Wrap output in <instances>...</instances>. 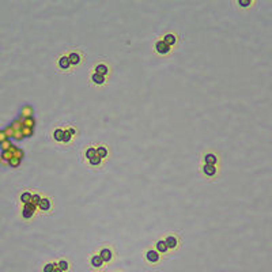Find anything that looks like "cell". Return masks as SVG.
I'll use <instances>...</instances> for the list:
<instances>
[{"label":"cell","mask_w":272,"mask_h":272,"mask_svg":"<svg viewBox=\"0 0 272 272\" xmlns=\"http://www.w3.org/2000/svg\"><path fill=\"white\" fill-rule=\"evenodd\" d=\"M63 136H64V131H63V129H60V128L54 129V132H53V138H54V140L63 141Z\"/></svg>","instance_id":"2e32d148"},{"label":"cell","mask_w":272,"mask_h":272,"mask_svg":"<svg viewBox=\"0 0 272 272\" xmlns=\"http://www.w3.org/2000/svg\"><path fill=\"white\" fill-rule=\"evenodd\" d=\"M71 138H72V135L70 133V131H68V129H65V131H64V136H63V141H64V143H68V141H71Z\"/></svg>","instance_id":"1f68e13d"},{"label":"cell","mask_w":272,"mask_h":272,"mask_svg":"<svg viewBox=\"0 0 272 272\" xmlns=\"http://www.w3.org/2000/svg\"><path fill=\"white\" fill-rule=\"evenodd\" d=\"M91 80H93L95 84H103L105 83V76L101 74H97V72H94L93 75H91Z\"/></svg>","instance_id":"8fae6325"},{"label":"cell","mask_w":272,"mask_h":272,"mask_svg":"<svg viewBox=\"0 0 272 272\" xmlns=\"http://www.w3.org/2000/svg\"><path fill=\"white\" fill-rule=\"evenodd\" d=\"M33 114V109L30 105H25L22 108V110H21V117L22 119H29V117H32Z\"/></svg>","instance_id":"52a82bcc"},{"label":"cell","mask_w":272,"mask_h":272,"mask_svg":"<svg viewBox=\"0 0 272 272\" xmlns=\"http://www.w3.org/2000/svg\"><path fill=\"white\" fill-rule=\"evenodd\" d=\"M22 121H23V127H27V128H32V129H33V127H34V124H35V121H34V119H33V117H29V119H23Z\"/></svg>","instance_id":"ffe728a7"},{"label":"cell","mask_w":272,"mask_h":272,"mask_svg":"<svg viewBox=\"0 0 272 272\" xmlns=\"http://www.w3.org/2000/svg\"><path fill=\"white\" fill-rule=\"evenodd\" d=\"M53 272H63V271H61V269H60V268H59V267H57V265H56V268H54V269H53Z\"/></svg>","instance_id":"74e56055"},{"label":"cell","mask_w":272,"mask_h":272,"mask_svg":"<svg viewBox=\"0 0 272 272\" xmlns=\"http://www.w3.org/2000/svg\"><path fill=\"white\" fill-rule=\"evenodd\" d=\"M6 139H8V138L6 136V132H4L3 129H1V131H0V143H1V141H4Z\"/></svg>","instance_id":"e575fe53"},{"label":"cell","mask_w":272,"mask_h":272,"mask_svg":"<svg viewBox=\"0 0 272 272\" xmlns=\"http://www.w3.org/2000/svg\"><path fill=\"white\" fill-rule=\"evenodd\" d=\"M163 41L166 42L169 46H172V45H174L176 44V37H174L172 33H169V34H166L165 37H163Z\"/></svg>","instance_id":"9a60e30c"},{"label":"cell","mask_w":272,"mask_h":272,"mask_svg":"<svg viewBox=\"0 0 272 272\" xmlns=\"http://www.w3.org/2000/svg\"><path fill=\"white\" fill-rule=\"evenodd\" d=\"M95 72L97 74H101V75H103L105 76L106 74H108V65H105V64H98L95 67Z\"/></svg>","instance_id":"e0dca14e"},{"label":"cell","mask_w":272,"mask_h":272,"mask_svg":"<svg viewBox=\"0 0 272 272\" xmlns=\"http://www.w3.org/2000/svg\"><path fill=\"white\" fill-rule=\"evenodd\" d=\"M25 136H23L22 131H16L15 133H14V139H16V140H21V139H23Z\"/></svg>","instance_id":"836d02e7"},{"label":"cell","mask_w":272,"mask_h":272,"mask_svg":"<svg viewBox=\"0 0 272 272\" xmlns=\"http://www.w3.org/2000/svg\"><path fill=\"white\" fill-rule=\"evenodd\" d=\"M57 267L61 269V271L64 272L68 269V261H65V260H60V261L57 262Z\"/></svg>","instance_id":"d4e9b609"},{"label":"cell","mask_w":272,"mask_h":272,"mask_svg":"<svg viewBox=\"0 0 272 272\" xmlns=\"http://www.w3.org/2000/svg\"><path fill=\"white\" fill-rule=\"evenodd\" d=\"M41 196H40V195H33L32 196V202H30V203H32V204H34V205H37V207H38V204H40V202H41Z\"/></svg>","instance_id":"f1b7e54d"},{"label":"cell","mask_w":272,"mask_h":272,"mask_svg":"<svg viewBox=\"0 0 272 272\" xmlns=\"http://www.w3.org/2000/svg\"><path fill=\"white\" fill-rule=\"evenodd\" d=\"M11 127H12V129L15 132L16 131H21V129L23 128V121H22V120H15V121L11 124Z\"/></svg>","instance_id":"d6986e66"},{"label":"cell","mask_w":272,"mask_h":272,"mask_svg":"<svg viewBox=\"0 0 272 272\" xmlns=\"http://www.w3.org/2000/svg\"><path fill=\"white\" fill-rule=\"evenodd\" d=\"M21 131H22V133H23V136H25V138H26V136L29 138V136H32V135H33V129L32 128H27V127H23Z\"/></svg>","instance_id":"4dcf8cb0"},{"label":"cell","mask_w":272,"mask_h":272,"mask_svg":"<svg viewBox=\"0 0 272 272\" xmlns=\"http://www.w3.org/2000/svg\"><path fill=\"white\" fill-rule=\"evenodd\" d=\"M57 264H54V262H49V264H45L44 267V272H53V269L56 268Z\"/></svg>","instance_id":"83f0119b"},{"label":"cell","mask_w":272,"mask_h":272,"mask_svg":"<svg viewBox=\"0 0 272 272\" xmlns=\"http://www.w3.org/2000/svg\"><path fill=\"white\" fill-rule=\"evenodd\" d=\"M157 250L159 253H166L167 250H169V248H167L165 240H161V241H158V242H157Z\"/></svg>","instance_id":"4fadbf2b"},{"label":"cell","mask_w":272,"mask_h":272,"mask_svg":"<svg viewBox=\"0 0 272 272\" xmlns=\"http://www.w3.org/2000/svg\"><path fill=\"white\" fill-rule=\"evenodd\" d=\"M97 155H98L99 158H106L108 157V150H106V147H98L97 148Z\"/></svg>","instance_id":"44dd1931"},{"label":"cell","mask_w":272,"mask_h":272,"mask_svg":"<svg viewBox=\"0 0 272 272\" xmlns=\"http://www.w3.org/2000/svg\"><path fill=\"white\" fill-rule=\"evenodd\" d=\"M204 162L207 163V165H212V166H215V163H218V158H216L215 154H205Z\"/></svg>","instance_id":"30bf717a"},{"label":"cell","mask_w":272,"mask_h":272,"mask_svg":"<svg viewBox=\"0 0 272 272\" xmlns=\"http://www.w3.org/2000/svg\"><path fill=\"white\" fill-rule=\"evenodd\" d=\"M12 155H14V157H15V158H18V159H22V158H23V155H25V154H23V151L21 150V148H16V150H15V152H14Z\"/></svg>","instance_id":"d6a6232c"},{"label":"cell","mask_w":272,"mask_h":272,"mask_svg":"<svg viewBox=\"0 0 272 272\" xmlns=\"http://www.w3.org/2000/svg\"><path fill=\"white\" fill-rule=\"evenodd\" d=\"M203 172H204L205 176L214 177L215 174H216V167L212 166V165H207V163H205L204 166H203Z\"/></svg>","instance_id":"5b68a950"},{"label":"cell","mask_w":272,"mask_h":272,"mask_svg":"<svg viewBox=\"0 0 272 272\" xmlns=\"http://www.w3.org/2000/svg\"><path fill=\"white\" fill-rule=\"evenodd\" d=\"M11 146H12V144H11V141L8 140V139H6L4 141H1V143H0V147H1V150H3V151H8L11 148Z\"/></svg>","instance_id":"7402d4cb"},{"label":"cell","mask_w":272,"mask_h":272,"mask_svg":"<svg viewBox=\"0 0 272 272\" xmlns=\"http://www.w3.org/2000/svg\"><path fill=\"white\" fill-rule=\"evenodd\" d=\"M8 165H10L11 167H18L21 165V159H18V158L12 157L10 161H8Z\"/></svg>","instance_id":"cb8c5ba5"},{"label":"cell","mask_w":272,"mask_h":272,"mask_svg":"<svg viewBox=\"0 0 272 272\" xmlns=\"http://www.w3.org/2000/svg\"><path fill=\"white\" fill-rule=\"evenodd\" d=\"M3 131L6 132V136H7V138H14V133H15V131L12 129V127H11V125L6 127V129H3Z\"/></svg>","instance_id":"484cf974"},{"label":"cell","mask_w":272,"mask_h":272,"mask_svg":"<svg viewBox=\"0 0 272 272\" xmlns=\"http://www.w3.org/2000/svg\"><path fill=\"white\" fill-rule=\"evenodd\" d=\"M68 59H70V61H71V65H76V64H79V63H80V54L76 53V52H72V53H70Z\"/></svg>","instance_id":"7c38bea8"},{"label":"cell","mask_w":272,"mask_h":272,"mask_svg":"<svg viewBox=\"0 0 272 272\" xmlns=\"http://www.w3.org/2000/svg\"><path fill=\"white\" fill-rule=\"evenodd\" d=\"M12 157H14V155L10 152V151H3V152H1V161H6V162H8V161H10Z\"/></svg>","instance_id":"4316f807"},{"label":"cell","mask_w":272,"mask_h":272,"mask_svg":"<svg viewBox=\"0 0 272 272\" xmlns=\"http://www.w3.org/2000/svg\"><path fill=\"white\" fill-rule=\"evenodd\" d=\"M35 208H37V205L32 204V203H27V204H25V207H23V210H22L23 218H26V219L32 218L33 214H34V211H35Z\"/></svg>","instance_id":"7a4b0ae2"},{"label":"cell","mask_w":272,"mask_h":272,"mask_svg":"<svg viewBox=\"0 0 272 272\" xmlns=\"http://www.w3.org/2000/svg\"><path fill=\"white\" fill-rule=\"evenodd\" d=\"M103 264V260L101 259V256L99 254H97V256H93L91 257V265L95 267V268H99V267Z\"/></svg>","instance_id":"5bb4252c"},{"label":"cell","mask_w":272,"mask_h":272,"mask_svg":"<svg viewBox=\"0 0 272 272\" xmlns=\"http://www.w3.org/2000/svg\"><path fill=\"white\" fill-rule=\"evenodd\" d=\"M51 205H52L51 200L46 199V197H44V199H41V202H40V204H38V208L41 210V211H49Z\"/></svg>","instance_id":"ba28073f"},{"label":"cell","mask_w":272,"mask_h":272,"mask_svg":"<svg viewBox=\"0 0 272 272\" xmlns=\"http://www.w3.org/2000/svg\"><path fill=\"white\" fill-rule=\"evenodd\" d=\"M146 259H147L148 262H151V264H155V262L159 261V252L158 250H147V253H146Z\"/></svg>","instance_id":"3957f363"},{"label":"cell","mask_w":272,"mask_h":272,"mask_svg":"<svg viewBox=\"0 0 272 272\" xmlns=\"http://www.w3.org/2000/svg\"><path fill=\"white\" fill-rule=\"evenodd\" d=\"M101 161H102V158H99L98 155H95V157H93L90 159V163H91L93 166H98L99 163H101Z\"/></svg>","instance_id":"f546056e"},{"label":"cell","mask_w":272,"mask_h":272,"mask_svg":"<svg viewBox=\"0 0 272 272\" xmlns=\"http://www.w3.org/2000/svg\"><path fill=\"white\" fill-rule=\"evenodd\" d=\"M68 131H70V133H71V135H72V136H74V135H75V133H76V131H75V129H74V128H70V129H68Z\"/></svg>","instance_id":"8d00e7d4"},{"label":"cell","mask_w":272,"mask_h":272,"mask_svg":"<svg viewBox=\"0 0 272 272\" xmlns=\"http://www.w3.org/2000/svg\"><path fill=\"white\" fill-rule=\"evenodd\" d=\"M95 155H97V148L90 147V148H87V150H86V158L91 159V158L95 157Z\"/></svg>","instance_id":"603a6c76"},{"label":"cell","mask_w":272,"mask_h":272,"mask_svg":"<svg viewBox=\"0 0 272 272\" xmlns=\"http://www.w3.org/2000/svg\"><path fill=\"white\" fill-rule=\"evenodd\" d=\"M99 256H101V259L103 260V262H108V261L112 260L113 253L109 248H103V249H101V252H99Z\"/></svg>","instance_id":"277c9868"},{"label":"cell","mask_w":272,"mask_h":272,"mask_svg":"<svg viewBox=\"0 0 272 272\" xmlns=\"http://www.w3.org/2000/svg\"><path fill=\"white\" fill-rule=\"evenodd\" d=\"M59 65H60L61 70H68V68L71 67V61H70V59H68V56H63V57H60V60H59Z\"/></svg>","instance_id":"9c48e42d"},{"label":"cell","mask_w":272,"mask_h":272,"mask_svg":"<svg viewBox=\"0 0 272 272\" xmlns=\"http://www.w3.org/2000/svg\"><path fill=\"white\" fill-rule=\"evenodd\" d=\"M165 242H166L169 249H174V248L178 245V240H177V237H174V235H169V237L165 240Z\"/></svg>","instance_id":"8992f818"},{"label":"cell","mask_w":272,"mask_h":272,"mask_svg":"<svg viewBox=\"0 0 272 272\" xmlns=\"http://www.w3.org/2000/svg\"><path fill=\"white\" fill-rule=\"evenodd\" d=\"M32 193L30 192H23L22 195H21V200H22V203H25V204H27V203L32 202Z\"/></svg>","instance_id":"ac0fdd59"},{"label":"cell","mask_w":272,"mask_h":272,"mask_svg":"<svg viewBox=\"0 0 272 272\" xmlns=\"http://www.w3.org/2000/svg\"><path fill=\"white\" fill-rule=\"evenodd\" d=\"M238 4H240L241 7H249L250 6V1H242V0H240V1H238Z\"/></svg>","instance_id":"d590c367"},{"label":"cell","mask_w":272,"mask_h":272,"mask_svg":"<svg viewBox=\"0 0 272 272\" xmlns=\"http://www.w3.org/2000/svg\"><path fill=\"white\" fill-rule=\"evenodd\" d=\"M170 48H172V46H169V45H167L166 42L163 41V40H161V41H158L157 44H155V51H157L159 54H166V53H169Z\"/></svg>","instance_id":"6da1fadb"}]
</instances>
